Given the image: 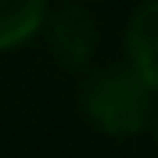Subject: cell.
<instances>
[{
    "label": "cell",
    "instance_id": "obj_5",
    "mask_svg": "<svg viewBox=\"0 0 158 158\" xmlns=\"http://www.w3.org/2000/svg\"><path fill=\"white\" fill-rule=\"evenodd\" d=\"M151 122H155V140H158V115H151Z\"/></svg>",
    "mask_w": 158,
    "mask_h": 158
},
{
    "label": "cell",
    "instance_id": "obj_2",
    "mask_svg": "<svg viewBox=\"0 0 158 158\" xmlns=\"http://www.w3.org/2000/svg\"><path fill=\"white\" fill-rule=\"evenodd\" d=\"M43 36L58 65L65 69H86L97 54V22L83 4H65L61 11L47 7L43 18Z\"/></svg>",
    "mask_w": 158,
    "mask_h": 158
},
{
    "label": "cell",
    "instance_id": "obj_3",
    "mask_svg": "<svg viewBox=\"0 0 158 158\" xmlns=\"http://www.w3.org/2000/svg\"><path fill=\"white\" fill-rule=\"evenodd\" d=\"M126 65L144 79V86L158 94V0H144L126 22Z\"/></svg>",
    "mask_w": 158,
    "mask_h": 158
},
{
    "label": "cell",
    "instance_id": "obj_1",
    "mask_svg": "<svg viewBox=\"0 0 158 158\" xmlns=\"http://www.w3.org/2000/svg\"><path fill=\"white\" fill-rule=\"evenodd\" d=\"M79 108L86 115V122L104 137L115 140H129L140 137L151 126L155 115V94L144 86V79L122 65H101L94 69L83 86H79Z\"/></svg>",
    "mask_w": 158,
    "mask_h": 158
},
{
    "label": "cell",
    "instance_id": "obj_4",
    "mask_svg": "<svg viewBox=\"0 0 158 158\" xmlns=\"http://www.w3.org/2000/svg\"><path fill=\"white\" fill-rule=\"evenodd\" d=\"M50 0H0V54L25 47L40 36Z\"/></svg>",
    "mask_w": 158,
    "mask_h": 158
}]
</instances>
